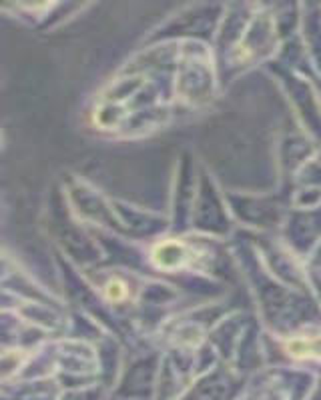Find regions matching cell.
I'll use <instances>...</instances> for the list:
<instances>
[{
    "label": "cell",
    "mask_w": 321,
    "mask_h": 400,
    "mask_svg": "<svg viewBox=\"0 0 321 400\" xmlns=\"http://www.w3.org/2000/svg\"><path fill=\"white\" fill-rule=\"evenodd\" d=\"M183 257H185V250L179 243H165V245L157 246V250H155V262L163 269L179 266L183 262Z\"/></svg>",
    "instance_id": "1"
},
{
    "label": "cell",
    "mask_w": 321,
    "mask_h": 400,
    "mask_svg": "<svg viewBox=\"0 0 321 400\" xmlns=\"http://www.w3.org/2000/svg\"><path fill=\"white\" fill-rule=\"evenodd\" d=\"M289 350L295 356H320L321 359V338H303V340H291Z\"/></svg>",
    "instance_id": "2"
},
{
    "label": "cell",
    "mask_w": 321,
    "mask_h": 400,
    "mask_svg": "<svg viewBox=\"0 0 321 400\" xmlns=\"http://www.w3.org/2000/svg\"><path fill=\"white\" fill-rule=\"evenodd\" d=\"M125 286H122V283H119V280H113V283L108 284L107 286V297L111 298V300H120V298L125 297Z\"/></svg>",
    "instance_id": "3"
}]
</instances>
